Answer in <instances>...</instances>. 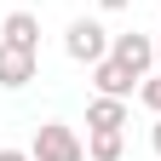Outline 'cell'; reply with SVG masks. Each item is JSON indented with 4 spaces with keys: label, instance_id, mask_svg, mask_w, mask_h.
Segmentation results:
<instances>
[{
    "label": "cell",
    "instance_id": "cell-3",
    "mask_svg": "<svg viewBox=\"0 0 161 161\" xmlns=\"http://www.w3.org/2000/svg\"><path fill=\"white\" fill-rule=\"evenodd\" d=\"M109 58L127 64L138 80H144V75L155 69V35H115V40H109Z\"/></svg>",
    "mask_w": 161,
    "mask_h": 161
},
{
    "label": "cell",
    "instance_id": "cell-8",
    "mask_svg": "<svg viewBox=\"0 0 161 161\" xmlns=\"http://www.w3.org/2000/svg\"><path fill=\"white\" fill-rule=\"evenodd\" d=\"M86 155H92V161H121V155H127V132L98 127V132L86 138Z\"/></svg>",
    "mask_w": 161,
    "mask_h": 161
},
{
    "label": "cell",
    "instance_id": "cell-5",
    "mask_svg": "<svg viewBox=\"0 0 161 161\" xmlns=\"http://www.w3.org/2000/svg\"><path fill=\"white\" fill-rule=\"evenodd\" d=\"M92 86L104 92V98H132L144 80H138L127 64H115V58H104V64H92Z\"/></svg>",
    "mask_w": 161,
    "mask_h": 161
},
{
    "label": "cell",
    "instance_id": "cell-4",
    "mask_svg": "<svg viewBox=\"0 0 161 161\" xmlns=\"http://www.w3.org/2000/svg\"><path fill=\"white\" fill-rule=\"evenodd\" d=\"M35 69H40V52H23V46H6L0 40V86H29L35 80Z\"/></svg>",
    "mask_w": 161,
    "mask_h": 161
},
{
    "label": "cell",
    "instance_id": "cell-9",
    "mask_svg": "<svg viewBox=\"0 0 161 161\" xmlns=\"http://www.w3.org/2000/svg\"><path fill=\"white\" fill-rule=\"evenodd\" d=\"M138 98H144V109H155V115H161V75H144Z\"/></svg>",
    "mask_w": 161,
    "mask_h": 161
},
{
    "label": "cell",
    "instance_id": "cell-13",
    "mask_svg": "<svg viewBox=\"0 0 161 161\" xmlns=\"http://www.w3.org/2000/svg\"><path fill=\"white\" fill-rule=\"evenodd\" d=\"M155 69H161V29H155Z\"/></svg>",
    "mask_w": 161,
    "mask_h": 161
},
{
    "label": "cell",
    "instance_id": "cell-7",
    "mask_svg": "<svg viewBox=\"0 0 161 161\" xmlns=\"http://www.w3.org/2000/svg\"><path fill=\"white\" fill-rule=\"evenodd\" d=\"M86 127H92V132H98V127H115V132H121V127H127V98H104V92H98L92 104H86Z\"/></svg>",
    "mask_w": 161,
    "mask_h": 161
},
{
    "label": "cell",
    "instance_id": "cell-1",
    "mask_svg": "<svg viewBox=\"0 0 161 161\" xmlns=\"http://www.w3.org/2000/svg\"><path fill=\"white\" fill-rule=\"evenodd\" d=\"M29 155H35V161H86V144H80L75 127H64V121H40Z\"/></svg>",
    "mask_w": 161,
    "mask_h": 161
},
{
    "label": "cell",
    "instance_id": "cell-11",
    "mask_svg": "<svg viewBox=\"0 0 161 161\" xmlns=\"http://www.w3.org/2000/svg\"><path fill=\"white\" fill-rule=\"evenodd\" d=\"M98 6H104V12H127L132 0H98Z\"/></svg>",
    "mask_w": 161,
    "mask_h": 161
},
{
    "label": "cell",
    "instance_id": "cell-6",
    "mask_svg": "<svg viewBox=\"0 0 161 161\" xmlns=\"http://www.w3.org/2000/svg\"><path fill=\"white\" fill-rule=\"evenodd\" d=\"M0 35H6V46H23V52H40V17H35V12H12Z\"/></svg>",
    "mask_w": 161,
    "mask_h": 161
},
{
    "label": "cell",
    "instance_id": "cell-12",
    "mask_svg": "<svg viewBox=\"0 0 161 161\" xmlns=\"http://www.w3.org/2000/svg\"><path fill=\"white\" fill-rule=\"evenodd\" d=\"M150 150L161 155V121H155V127H150Z\"/></svg>",
    "mask_w": 161,
    "mask_h": 161
},
{
    "label": "cell",
    "instance_id": "cell-2",
    "mask_svg": "<svg viewBox=\"0 0 161 161\" xmlns=\"http://www.w3.org/2000/svg\"><path fill=\"white\" fill-rule=\"evenodd\" d=\"M109 40H115V35H109L104 23L75 17V23H69V35H64V52L75 58V64H86V69H92V64H104V58H109Z\"/></svg>",
    "mask_w": 161,
    "mask_h": 161
},
{
    "label": "cell",
    "instance_id": "cell-10",
    "mask_svg": "<svg viewBox=\"0 0 161 161\" xmlns=\"http://www.w3.org/2000/svg\"><path fill=\"white\" fill-rule=\"evenodd\" d=\"M0 161H35L29 150H0Z\"/></svg>",
    "mask_w": 161,
    "mask_h": 161
}]
</instances>
